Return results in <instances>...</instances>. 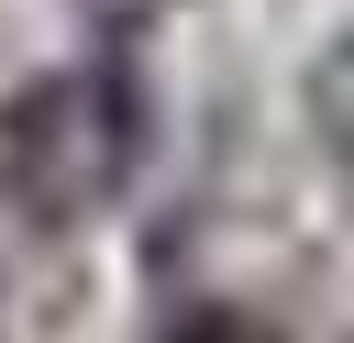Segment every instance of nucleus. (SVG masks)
<instances>
[{
  "label": "nucleus",
  "mask_w": 354,
  "mask_h": 343,
  "mask_svg": "<svg viewBox=\"0 0 354 343\" xmlns=\"http://www.w3.org/2000/svg\"><path fill=\"white\" fill-rule=\"evenodd\" d=\"M133 155H144V89L122 66H55L0 111V188L44 232L100 221L122 199Z\"/></svg>",
  "instance_id": "obj_1"
},
{
  "label": "nucleus",
  "mask_w": 354,
  "mask_h": 343,
  "mask_svg": "<svg viewBox=\"0 0 354 343\" xmlns=\"http://www.w3.org/2000/svg\"><path fill=\"white\" fill-rule=\"evenodd\" d=\"M155 343H277L266 321H232V310H188V321H166Z\"/></svg>",
  "instance_id": "obj_2"
}]
</instances>
